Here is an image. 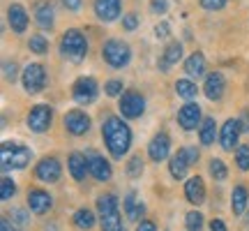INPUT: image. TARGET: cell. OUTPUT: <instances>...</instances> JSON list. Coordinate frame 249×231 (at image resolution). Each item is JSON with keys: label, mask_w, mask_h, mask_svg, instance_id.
Instances as JSON below:
<instances>
[{"label": "cell", "mask_w": 249, "mask_h": 231, "mask_svg": "<svg viewBox=\"0 0 249 231\" xmlns=\"http://www.w3.org/2000/svg\"><path fill=\"white\" fill-rule=\"evenodd\" d=\"M102 136H104V143H107L108 153L120 160L124 157V153L129 151V143H132V130L124 125L123 118L118 116H108L104 125H102Z\"/></svg>", "instance_id": "cell-1"}, {"label": "cell", "mask_w": 249, "mask_h": 231, "mask_svg": "<svg viewBox=\"0 0 249 231\" xmlns=\"http://www.w3.org/2000/svg\"><path fill=\"white\" fill-rule=\"evenodd\" d=\"M0 155H2V167L5 169H23L30 162V148L18 141H5L0 146Z\"/></svg>", "instance_id": "cell-2"}, {"label": "cell", "mask_w": 249, "mask_h": 231, "mask_svg": "<svg viewBox=\"0 0 249 231\" xmlns=\"http://www.w3.org/2000/svg\"><path fill=\"white\" fill-rule=\"evenodd\" d=\"M60 49L62 54L67 56L70 60L79 62L86 58V51H88V42H86V37L81 35L79 30H67L60 39Z\"/></svg>", "instance_id": "cell-3"}, {"label": "cell", "mask_w": 249, "mask_h": 231, "mask_svg": "<svg viewBox=\"0 0 249 231\" xmlns=\"http://www.w3.org/2000/svg\"><path fill=\"white\" fill-rule=\"evenodd\" d=\"M97 93H99V86L92 77H81V79H76L74 86H71V95L76 99V104H81V107L92 104V102L97 99Z\"/></svg>", "instance_id": "cell-4"}, {"label": "cell", "mask_w": 249, "mask_h": 231, "mask_svg": "<svg viewBox=\"0 0 249 231\" xmlns=\"http://www.w3.org/2000/svg\"><path fill=\"white\" fill-rule=\"evenodd\" d=\"M102 56H104V60L111 67H124L129 62V58H132V51L120 39H108L107 44H104V49H102Z\"/></svg>", "instance_id": "cell-5"}, {"label": "cell", "mask_w": 249, "mask_h": 231, "mask_svg": "<svg viewBox=\"0 0 249 231\" xmlns=\"http://www.w3.org/2000/svg\"><path fill=\"white\" fill-rule=\"evenodd\" d=\"M51 120H53V111H51L49 104H37V107H33L30 114H28V127L37 134L46 132V130L51 127Z\"/></svg>", "instance_id": "cell-6"}, {"label": "cell", "mask_w": 249, "mask_h": 231, "mask_svg": "<svg viewBox=\"0 0 249 231\" xmlns=\"http://www.w3.org/2000/svg\"><path fill=\"white\" fill-rule=\"evenodd\" d=\"M46 86V72L42 65H37V62H33V65H28L26 70H23V88L28 90V93H42Z\"/></svg>", "instance_id": "cell-7"}, {"label": "cell", "mask_w": 249, "mask_h": 231, "mask_svg": "<svg viewBox=\"0 0 249 231\" xmlns=\"http://www.w3.org/2000/svg\"><path fill=\"white\" fill-rule=\"evenodd\" d=\"M145 111V99L139 93H123L120 97V114L124 118H139Z\"/></svg>", "instance_id": "cell-8"}, {"label": "cell", "mask_w": 249, "mask_h": 231, "mask_svg": "<svg viewBox=\"0 0 249 231\" xmlns=\"http://www.w3.org/2000/svg\"><path fill=\"white\" fill-rule=\"evenodd\" d=\"M86 160H88V171L92 178H97V180H102V183H107L108 178H111V164H108L102 155H97V153H86Z\"/></svg>", "instance_id": "cell-9"}, {"label": "cell", "mask_w": 249, "mask_h": 231, "mask_svg": "<svg viewBox=\"0 0 249 231\" xmlns=\"http://www.w3.org/2000/svg\"><path fill=\"white\" fill-rule=\"evenodd\" d=\"M169 148H171V139L166 132H160L152 136L150 146H148V155L152 162H164L169 157Z\"/></svg>", "instance_id": "cell-10"}, {"label": "cell", "mask_w": 249, "mask_h": 231, "mask_svg": "<svg viewBox=\"0 0 249 231\" xmlns=\"http://www.w3.org/2000/svg\"><path fill=\"white\" fill-rule=\"evenodd\" d=\"M65 127H67V132H71L74 136H81V134H86L90 130V118L83 111L79 109H74L70 114L65 116Z\"/></svg>", "instance_id": "cell-11"}, {"label": "cell", "mask_w": 249, "mask_h": 231, "mask_svg": "<svg viewBox=\"0 0 249 231\" xmlns=\"http://www.w3.org/2000/svg\"><path fill=\"white\" fill-rule=\"evenodd\" d=\"M35 176L42 183H55L60 178V162L55 160V157H44V160L37 164Z\"/></svg>", "instance_id": "cell-12"}, {"label": "cell", "mask_w": 249, "mask_h": 231, "mask_svg": "<svg viewBox=\"0 0 249 231\" xmlns=\"http://www.w3.org/2000/svg\"><path fill=\"white\" fill-rule=\"evenodd\" d=\"M28 206L35 215H44L51 211L53 201H51V194L44 192V190H30L28 192Z\"/></svg>", "instance_id": "cell-13"}, {"label": "cell", "mask_w": 249, "mask_h": 231, "mask_svg": "<svg viewBox=\"0 0 249 231\" xmlns=\"http://www.w3.org/2000/svg\"><path fill=\"white\" fill-rule=\"evenodd\" d=\"M240 120H226L222 125V134H219V141H222L224 151H233L238 146V136H240Z\"/></svg>", "instance_id": "cell-14"}, {"label": "cell", "mask_w": 249, "mask_h": 231, "mask_svg": "<svg viewBox=\"0 0 249 231\" xmlns=\"http://www.w3.org/2000/svg\"><path fill=\"white\" fill-rule=\"evenodd\" d=\"M205 97L217 102V99H222L224 90H226V79H224L222 72H213V74H208V79H205Z\"/></svg>", "instance_id": "cell-15"}, {"label": "cell", "mask_w": 249, "mask_h": 231, "mask_svg": "<svg viewBox=\"0 0 249 231\" xmlns=\"http://www.w3.org/2000/svg\"><path fill=\"white\" fill-rule=\"evenodd\" d=\"M178 123L182 125V130H194L201 123V107L196 102H187L178 111Z\"/></svg>", "instance_id": "cell-16"}, {"label": "cell", "mask_w": 249, "mask_h": 231, "mask_svg": "<svg viewBox=\"0 0 249 231\" xmlns=\"http://www.w3.org/2000/svg\"><path fill=\"white\" fill-rule=\"evenodd\" d=\"M185 196H187V201L189 204H203L205 201V185H203V178H198V176H192L189 180L185 183Z\"/></svg>", "instance_id": "cell-17"}, {"label": "cell", "mask_w": 249, "mask_h": 231, "mask_svg": "<svg viewBox=\"0 0 249 231\" xmlns=\"http://www.w3.org/2000/svg\"><path fill=\"white\" fill-rule=\"evenodd\" d=\"M95 14L102 21H116L120 14V0H95Z\"/></svg>", "instance_id": "cell-18"}, {"label": "cell", "mask_w": 249, "mask_h": 231, "mask_svg": "<svg viewBox=\"0 0 249 231\" xmlns=\"http://www.w3.org/2000/svg\"><path fill=\"white\" fill-rule=\"evenodd\" d=\"M7 21H9V26H12V30H14V33H26L28 14H26V9H23V5H9Z\"/></svg>", "instance_id": "cell-19"}, {"label": "cell", "mask_w": 249, "mask_h": 231, "mask_svg": "<svg viewBox=\"0 0 249 231\" xmlns=\"http://www.w3.org/2000/svg\"><path fill=\"white\" fill-rule=\"evenodd\" d=\"M192 164H189V160H187V155H185V148H180L173 157H171V164H169V169H171V176L176 178V180H180V178H185L187 176V169H189Z\"/></svg>", "instance_id": "cell-20"}, {"label": "cell", "mask_w": 249, "mask_h": 231, "mask_svg": "<svg viewBox=\"0 0 249 231\" xmlns=\"http://www.w3.org/2000/svg\"><path fill=\"white\" fill-rule=\"evenodd\" d=\"M35 21L42 28H51L53 26V7L49 0H39L35 5Z\"/></svg>", "instance_id": "cell-21"}, {"label": "cell", "mask_w": 249, "mask_h": 231, "mask_svg": "<svg viewBox=\"0 0 249 231\" xmlns=\"http://www.w3.org/2000/svg\"><path fill=\"white\" fill-rule=\"evenodd\" d=\"M70 171H71V176H74V180H86V173H90L86 155H81V153H71L70 155Z\"/></svg>", "instance_id": "cell-22"}, {"label": "cell", "mask_w": 249, "mask_h": 231, "mask_svg": "<svg viewBox=\"0 0 249 231\" xmlns=\"http://www.w3.org/2000/svg\"><path fill=\"white\" fill-rule=\"evenodd\" d=\"M124 213L129 220H141L143 213H145V206L141 204V199L136 196V192H129L124 196Z\"/></svg>", "instance_id": "cell-23"}, {"label": "cell", "mask_w": 249, "mask_h": 231, "mask_svg": "<svg viewBox=\"0 0 249 231\" xmlns=\"http://www.w3.org/2000/svg\"><path fill=\"white\" fill-rule=\"evenodd\" d=\"M185 72L189 74V77H194V79L203 77L205 74V56L201 54V51L192 54L189 58H187V62H185Z\"/></svg>", "instance_id": "cell-24"}, {"label": "cell", "mask_w": 249, "mask_h": 231, "mask_svg": "<svg viewBox=\"0 0 249 231\" xmlns=\"http://www.w3.org/2000/svg\"><path fill=\"white\" fill-rule=\"evenodd\" d=\"M249 204V194H247V187L238 185L233 190V199H231V208H233V215H242L245 208Z\"/></svg>", "instance_id": "cell-25"}, {"label": "cell", "mask_w": 249, "mask_h": 231, "mask_svg": "<svg viewBox=\"0 0 249 231\" xmlns=\"http://www.w3.org/2000/svg\"><path fill=\"white\" fill-rule=\"evenodd\" d=\"M97 211H99V217L118 213V199L113 194H102L97 199Z\"/></svg>", "instance_id": "cell-26"}, {"label": "cell", "mask_w": 249, "mask_h": 231, "mask_svg": "<svg viewBox=\"0 0 249 231\" xmlns=\"http://www.w3.org/2000/svg\"><path fill=\"white\" fill-rule=\"evenodd\" d=\"M74 224L83 231L92 229V224H95V215H92V211H88V208H79V211L74 213Z\"/></svg>", "instance_id": "cell-27"}, {"label": "cell", "mask_w": 249, "mask_h": 231, "mask_svg": "<svg viewBox=\"0 0 249 231\" xmlns=\"http://www.w3.org/2000/svg\"><path fill=\"white\" fill-rule=\"evenodd\" d=\"M198 139L203 146H210L214 143V118H205L201 123V130H198Z\"/></svg>", "instance_id": "cell-28"}, {"label": "cell", "mask_w": 249, "mask_h": 231, "mask_svg": "<svg viewBox=\"0 0 249 231\" xmlns=\"http://www.w3.org/2000/svg\"><path fill=\"white\" fill-rule=\"evenodd\" d=\"M196 83H192L189 79H178L176 81V93H178L180 97H185V99H192L196 97Z\"/></svg>", "instance_id": "cell-29"}, {"label": "cell", "mask_w": 249, "mask_h": 231, "mask_svg": "<svg viewBox=\"0 0 249 231\" xmlns=\"http://www.w3.org/2000/svg\"><path fill=\"white\" fill-rule=\"evenodd\" d=\"M161 58L169 62V65H176V62L182 58V44H180V42H169V46L164 49V56H161Z\"/></svg>", "instance_id": "cell-30"}, {"label": "cell", "mask_w": 249, "mask_h": 231, "mask_svg": "<svg viewBox=\"0 0 249 231\" xmlns=\"http://www.w3.org/2000/svg\"><path fill=\"white\" fill-rule=\"evenodd\" d=\"M102 231H123V217H120V213L102 217Z\"/></svg>", "instance_id": "cell-31"}, {"label": "cell", "mask_w": 249, "mask_h": 231, "mask_svg": "<svg viewBox=\"0 0 249 231\" xmlns=\"http://www.w3.org/2000/svg\"><path fill=\"white\" fill-rule=\"evenodd\" d=\"M14 194H17L14 180H12L9 176H2V180H0V196H2V201H9Z\"/></svg>", "instance_id": "cell-32"}, {"label": "cell", "mask_w": 249, "mask_h": 231, "mask_svg": "<svg viewBox=\"0 0 249 231\" xmlns=\"http://www.w3.org/2000/svg\"><path fill=\"white\" fill-rule=\"evenodd\" d=\"M235 162H238V167L242 171L249 169V146L247 143H240L238 148H235Z\"/></svg>", "instance_id": "cell-33"}, {"label": "cell", "mask_w": 249, "mask_h": 231, "mask_svg": "<svg viewBox=\"0 0 249 231\" xmlns=\"http://www.w3.org/2000/svg\"><path fill=\"white\" fill-rule=\"evenodd\" d=\"M187 231H203V215L192 211V213H187Z\"/></svg>", "instance_id": "cell-34"}, {"label": "cell", "mask_w": 249, "mask_h": 231, "mask_svg": "<svg viewBox=\"0 0 249 231\" xmlns=\"http://www.w3.org/2000/svg\"><path fill=\"white\" fill-rule=\"evenodd\" d=\"M210 176L214 180H226L229 171H226V164L222 160H210Z\"/></svg>", "instance_id": "cell-35"}, {"label": "cell", "mask_w": 249, "mask_h": 231, "mask_svg": "<svg viewBox=\"0 0 249 231\" xmlns=\"http://www.w3.org/2000/svg\"><path fill=\"white\" fill-rule=\"evenodd\" d=\"M141 173H143V160H141V155H134L132 160L127 162V176L139 178Z\"/></svg>", "instance_id": "cell-36"}, {"label": "cell", "mask_w": 249, "mask_h": 231, "mask_svg": "<svg viewBox=\"0 0 249 231\" xmlns=\"http://www.w3.org/2000/svg\"><path fill=\"white\" fill-rule=\"evenodd\" d=\"M28 46H30V51H35V54H46V51H49V44H46V39L42 35H33L30 42H28Z\"/></svg>", "instance_id": "cell-37"}, {"label": "cell", "mask_w": 249, "mask_h": 231, "mask_svg": "<svg viewBox=\"0 0 249 231\" xmlns=\"http://www.w3.org/2000/svg\"><path fill=\"white\" fill-rule=\"evenodd\" d=\"M104 88H107V95L116 97V95H120V93H123V81H116V79H113V81H108Z\"/></svg>", "instance_id": "cell-38"}, {"label": "cell", "mask_w": 249, "mask_h": 231, "mask_svg": "<svg viewBox=\"0 0 249 231\" xmlns=\"http://www.w3.org/2000/svg\"><path fill=\"white\" fill-rule=\"evenodd\" d=\"M136 26H139V17H136V14H124L123 17L124 30H136Z\"/></svg>", "instance_id": "cell-39"}, {"label": "cell", "mask_w": 249, "mask_h": 231, "mask_svg": "<svg viewBox=\"0 0 249 231\" xmlns=\"http://www.w3.org/2000/svg\"><path fill=\"white\" fill-rule=\"evenodd\" d=\"M9 217H12V222H17V224H26L28 222L26 211H21V208H14V211L9 213Z\"/></svg>", "instance_id": "cell-40"}, {"label": "cell", "mask_w": 249, "mask_h": 231, "mask_svg": "<svg viewBox=\"0 0 249 231\" xmlns=\"http://www.w3.org/2000/svg\"><path fill=\"white\" fill-rule=\"evenodd\" d=\"M5 79L9 83H14V79H17V62H5Z\"/></svg>", "instance_id": "cell-41"}, {"label": "cell", "mask_w": 249, "mask_h": 231, "mask_svg": "<svg viewBox=\"0 0 249 231\" xmlns=\"http://www.w3.org/2000/svg\"><path fill=\"white\" fill-rule=\"evenodd\" d=\"M169 33H171V26L166 23V21H161V23H157V26H155V35L160 37V39L169 37Z\"/></svg>", "instance_id": "cell-42"}, {"label": "cell", "mask_w": 249, "mask_h": 231, "mask_svg": "<svg viewBox=\"0 0 249 231\" xmlns=\"http://www.w3.org/2000/svg\"><path fill=\"white\" fill-rule=\"evenodd\" d=\"M150 7L155 14H164L166 7H169V2H166V0H150Z\"/></svg>", "instance_id": "cell-43"}, {"label": "cell", "mask_w": 249, "mask_h": 231, "mask_svg": "<svg viewBox=\"0 0 249 231\" xmlns=\"http://www.w3.org/2000/svg\"><path fill=\"white\" fill-rule=\"evenodd\" d=\"M201 5H203L205 9H222L224 5H226V0H201Z\"/></svg>", "instance_id": "cell-44"}, {"label": "cell", "mask_w": 249, "mask_h": 231, "mask_svg": "<svg viewBox=\"0 0 249 231\" xmlns=\"http://www.w3.org/2000/svg\"><path fill=\"white\" fill-rule=\"evenodd\" d=\"M136 231H157V227H155V222H150V220H141L139 227H136Z\"/></svg>", "instance_id": "cell-45"}, {"label": "cell", "mask_w": 249, "mask_h": 231, "mask_svg": "<svg viewBox=\"0 0 249 231\" xmlns=\"http://www.w3.org/2000/svg\"><path fill=\"white\" fill-rule=\"evenodd\" d=\"M185 155H187V160H189V164H194L198 160V151L196 148H185Z\"/></svg>", "instance_id": "cell-46"}, {"label": "cell", "mask_w": 249, "mask_h": 231, "mask_svg": "<svg viewBox=\"0 0 249 231\" xmlns=\"http://www.w3.org/2000/svg\"><path fill=\"white\" fill-rule=\"evenodd\" d=\"M210 231H226V224L222 220H213L210 222Z\"/></svg>", "instance_id": "cell-47"}, {"label": "cell", "mask_w": 249, "mask_h": 231, "mask_svg": "<svg viewBox=\"0 0 249 231\" xmlns=\"http://www.w3.org/2000/svg\"><path fill=\"white\" fill-rule=\"evenodd\" d=\"M62 5H65L67 9H71V12H74V9H79V7H81V0H62Z\"/></svg>", "instance_id": "cell-48"}, {"label": "cell", "mask_w": 249, "mask_h": 231, "mask_svg": "<svg viewBox=\"0 0 249 231\" xmlns=\"http://www.w3.org/2000/svg\"><path fill=\"white\" fill-rule=\"evenodd\" d=\"M240 130H249V114L245 111L242 114V118H240Z\"/></svg>", "instance_id": "cell-49"}, {"label": "cell", "mask_w": 249, "mask_h": 231, "mask_svg": "<svg viewBox=\"0 0 249 231\" xmlns=\"http://www.w3.org/2000/svg\"><path fill=\"white\" fill-rule=\"evenodd\" d=\"M0 227H2V231H17L12 224H9V220L7 217H2V222H0Z\"/></svg>", "instance_id": "cell-50"}, {"label": "cell", "mask_w": 249, "mask_h": 231, "mask_svg": "<svg viewBox=\"0 0 249 231\" xmlns=\"http://www.w3.org/2000/svg\"><path fill=\"white\" fill-rule=\"evenodd\" d=\"M123 231H124V229H123Z\"/></svg>", "instance_id": "cell-51"}]
</instances>
